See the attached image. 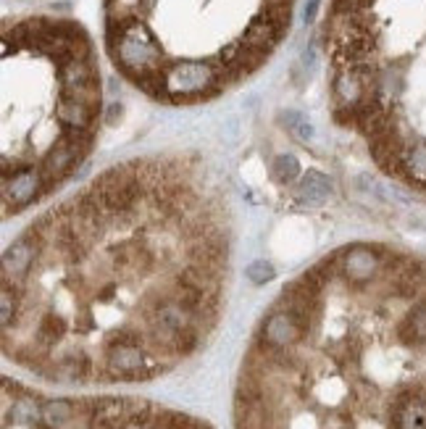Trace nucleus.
Wrapping results in <instances>:
<instances>
[{
	"instance_id": "5",
	"label": "nucleus",
	"mask_w": 426,
	"mask_h": 429,
	"mask_svg": "<svg viewBox=\"0 0 426 429\" xmlns=\"http://www.w3.org/2000/svg\"><path fill=\"white\" fill-rule=\"evenodd\" d=\"M248 277H250V282H255V284H264V282H268L274 277V269H271V264L258 261V264H253V266L248 269Z\"/></svg>"
},
{
	"instance_id": "2",
	"label": "nucleus",
	"mask_w": 426,
	"mask_h": 429,
	"mask_svg": "<svg viewBox=\"0 0 426 429\" xmlns=\"http://www.w3.org/2000/svg\"><path fill=\"white\" fill-rule=\"evenodd\" d=\"M426 293V264L350 242L306 269L253 335L235 390V429H395L400 398L426 385V350L397 319Z\"/></svg>"
},
{
	"instance_id": "1",
	"label": "nucleus",
	"mask_w": 426,
	"mask_h": 429,
	"mask_svg": "<svg viewBox=\"0 0 426 429\" xmlns=\"http://www.w3.org/2000/svg\"><path fill=\"white\" fill-rule=\"evenodd\" d=\"M232 240V198L203 156L108 166L3 253L6 355L72 385L161 377L216 324Z\"/></svg>"
},
{
	"instance_id": "4",
	"label": "nucleus",
	"mask_w": 426,
	"mask_h": 429,
	"mask_svg": "<svg viewBox=\"0 0 426 429\" xmlns=\"http://www.w3.org/2000/svg\"><path fill=\"white\" fill-rule=\"evenodd\" d=\"M295 0H105L108 56L166 105L219 98L264 66L290 30Z\"/></svg>"
},
{
	"instance_id": "3",
	"label": "nucleus",
	"mask_w": 426,
	"mask_h": 429,
	"mask_svg": "<svg viewBox=\"0 0 426 429\" xmlns=\"http://www.w3.org/2000/svg\"><path fill=\"white\" fill-rule=\"evenodd\" d=\"M100 118V69L79 24L32 16L3 30V219L40 206L76 177Z\"/></svg>"
},
{
	"instance_id": "6",
	"label": "nucleus",
	"mask_w": 426,
	"mask_h": 429,
	"mask_svg": "<svg viewBox=\"0 0 426 429\" xmlns=\"http://www.w3.org/2000/svg\"><path fill=\"white\" fill-rule=\"evenodd\" d=\"M316 8H319V0H310L308 8H306V21H313V16H316Z\"/></svg>"
}]
</instances>
